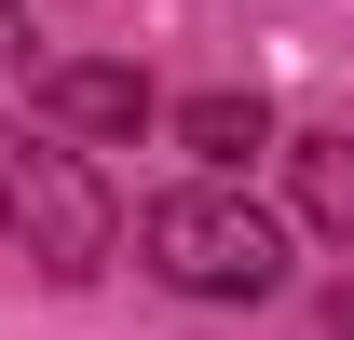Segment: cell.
Instances as JSON below:
<instances>
[{
    "label": "cell",
    "mask_w": 354,
    "mask_h": 340,
    "mask_svg": "<svg viewBox=\"0 0 354 340\" xmlns=\"http://www.w3.org/2000/svg\"><path fill=\"white\" fill-rule=\"evenodd\" d=\"M0 245L55 272V286H95L109 245H123V205H109V177L82 164V136H55L41 109H14L0 123Z\"/></svg>",
    "instance_id": "cell-1"
},
{
    "label": "cell",
    "mask_w": 354,
    "mask_h": 340,
    "mask_svg": "<svg viewBox=\"0 0 354 340\" xmlns=\"http://www.w3.org/2000/svg\"><path fill=\"white\" fill-rule=\"evenodd\" d=\"M136 258H150L177 299H272L286 286V218L245 205L232 177H191L164 205H136Z\"/></svg>",
    "instance_id": "cell-2"
},
{
    "label": "cell",
    "mask_w": 354,
    "mask_h": 340,
    "mask_svg": "<svg viewBox=\"0 0 354 340\" xmlns=\"http://www.w3.org/2000/svg\"><path fill=\"white\" fill-rule=\"evenodd\" d=\"M28 109H41L55 136H109V150H136V136L164 123V95L136 82L123 55H55V68H28Z\"/></svg>",
    "instance_id": "cell-3"
},
{
    "label": "cell",
    "mask_w": 354,
    "mask_h": 340,
    "mask_svg": "<svg viewBox=\"0 0 354 340\" xmlns=\"http://www.w3.org/2000/svg\"><path fill=\"white\" fill-rule=\"evenodd\" d=\"M164 136H177L205 177H245V150H272V109L218 82V95H191V109H164Z\"/></svg>",
    "instance_id": "cell-4"
},
{
    "label": "cell",
    "mask_w": 354,
    "mask_h": 340,
    "mask_svg": "<svg viewBox=\"0 0 354 340\" xmlns=\"http://www.w3.org/2000/svg\"><path fill=\"white\" fill-rule=\"evenodd\" d=\"M286 191H300V232L354 245V136H286Z\"/></svg>",
    "instance_id": "cell-5"
},
{
    "label": "cell",
    "mask_w": 354,
    "mask_h": 340,
    "mask_svg": "<svg viewBox=\"0 0 354 340\" xmlns=\"http://www.w3.org/2000/svg\"><path fill=\"white\" fill-rule=\"evenodd\" d=\"M14 55H28V0H0V68H14Z\"/></svg>",
    "instance_id": "cell-6"
},
{
    "label": "cell",
    "mask_w": 354,
    "mask_h": 340,
    "mask_svg": "<svg viewBox=\"0 0 354 340\" xmlns=\"http://www.w3.org/2000/svg\"><path fill=\"white\" fill-rule=\"evenodd\" d=\"M327 340H354V272H341V286H327Z\"/></svg>",
    "instance_id": "cell-7"
}]
</instances>
